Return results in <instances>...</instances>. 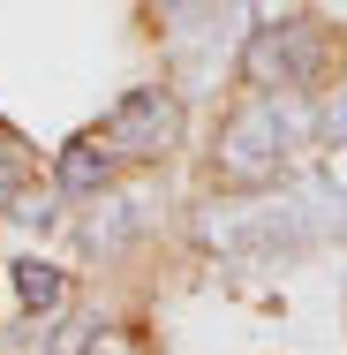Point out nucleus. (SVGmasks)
I'll use <instances>...</instances> for the list:
<instances>
[{
  "label": "nucleus",
  "mask_w": 347,
  "mask_h": 355,
  "mask_svg": "<svg viewBox=\"0 0 347 355\" xmlns=\"http://www.w3.org/2000/svg\"><path fill=\"white\" fill-rule=\"evenodd\" d=\"M317 137L332 144V151H347V83H332V91L317 98Z\"/></svg>",
  "instance_id": "6e6552de"
},
{
  "label": "nucleus",
  "mask_w": 347,
  "mask_h": 355,
  "mask_svg": "<svg viewBox=\"0 0 347 355\" xmlns=\"http://www.w3.org/2000/svg\"><path fill=\"white\" fill-rule=\"evenodd\" d=\"M325 69H332V31L317 15L265 23L242 46V83L249 91H310V83H325Z\"/></svg>",
  "instance_id": "f03ea898"
},
{
  "label": "nucleus",
  "mask_w": 347,
  "mask_h": 355,
  "mask_svg": "<svg viewBox=\"0 0 347 355\" xmlns=\"http://www.w3.org/2000/svg\"><path fill=\"white\" fill-rule=\"evenodd\" d=\"M98 129L121 144V159H166V151L181 144V98L159 91V83H143V91H129Z\"/></svg>",
  "instance_id": "7ed1b4c3"
},
{
  "label": "nucleus",
  "mask_w": 347,
  "mask_h": 355,
  "mask_svg": "<svg viewBox=\"0 0 347 355\" xmlns=\"http://www.w3.org/2000/svg\"><path fill=\"white\" fill-rule=\"evenodd\" d=\"M0 212L15 219V227H38V234H46V227L61 219V182H23V189H15Z\"/></svg>",
  "instance_id": "0eeeda50"
},
{
  "label": "nucleus",
  "mask_w": 347,
  "mask_h": 355,
  "mask_svg": "<svg viewBox=\"0 0 347 355\" xmlns=\"http://www.w3.org/2000/svg\"><path fill=\"white\" fill-rule=\"evenodd\" d=\"M143 219H151L143 197H114V189H98V212L83 219V250H91V257H121V250L143 234Z\"/></svg>",
  "instance_id": "39448f33"
},
{
  "label": "nucleus",
  "mask_w": 347,
  "mask_h": 355,
  "mask_svg": "<svg viewBox=\"0 0 347 355\" xmlns=\"http://www.w3.org/2000/svg\"><path fill=\"white\" fill-rule=\"evenodd\" d=\"M23 182H30V151H23V144H8V137H0V205H8V197H15Z\"/></svg>",
  "instance_id": "1a4fd4ad"
},
{
  "label": "nucleus",
  "mask_w": 347,
  "mask_h": 355,
  "mask_svg": "<svg viewBox=\"0 0 347 355\" xmlns=\"http://www.w3.org/2000/svg\"><path fill=\"white\" fill-rule=\"evenodd\" d=\"M287 121H279L265 98H249V106H234L226 121H219V144H211V182L219 189H234V197H257V189H272L279 174H287Z\"/></svg>",
  "instance_id": "f257e3e1"
},
{
  "label": "nucleus",
  "mask_w": 347,
  "mask_h": 355,
  "mask_svg": "<svg viewBox=\"0 0 347 355\" xmlns=\"http://www.w3.org/2000/svg\"><path fill=\"white\" fill-rule=\"evenodd\" d=\"M8 295H15L23 318H53L61 295H69V272L46 265V257H15V265H8Z\"/></svg>",
  "instance_id": "423d86ee"
},
{
  "label": "nucleus",
  "mask_w": 347,
  "mask_h": 355,
  "mask_svg": "<svg viewBox=\"0 0 347 355\" xmlns=\"http://www.w3.org/2000/svg\"><path fill=\"white\" fill-rule=\"evenodd\" d=\"M114 174H121V144L106 137V129H83V137L61 151V189L69 197H98V189H114Z\"/></svg>",
  "instance_id": "20e7f679"
}]
</instances>
